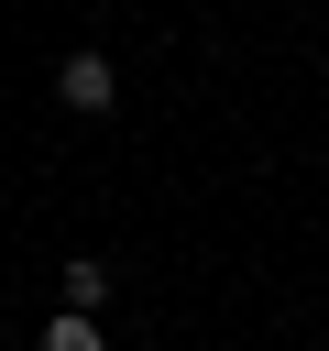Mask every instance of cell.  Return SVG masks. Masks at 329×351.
Masks as SVG:
<instances>
[{"mask_svg":"<svg viewBox=\"0 0 329 351\" xmlns=\"http://www.w3.org/2000/svg\"><path fill=\"white\" fill-rule=\"evenodd\" d=\"M44 351H110V340H99V318H77V307H55V318H44Z\"/></svg>","mask_w":329,"mask_h":351,"instance_id":"obj_2","label":"cell"},{"mask_svg":"<svg viewBox=\"0 0 329 351\" xmlns=\"http://www.w3.org/2000/svg\"><path fill=\"white\" fill-rule=\"evenodd\" d=\"M55 99H66V110H77V121H99V110H110V99H121V77H110V55H99V44H77V55H66V66H55Z\"/></svg>","mask_w":329,"mask_h":351,"instance_id":"obj_1","label":"cell"},{"mask_svg":"<svg viewBox=\"0 0 329 351\" xmlns=\"http://www.w3.org/2000/svg\"><path fill=\"white\" fill-rule=\"evenodd\" d=\"M99 296H110V263H66V307L99 318Z\"/></svg>","mask_w":329,"mask_h":351,"instance_id":"obj_3","label":"cell"}]
</instances>
